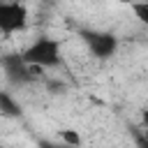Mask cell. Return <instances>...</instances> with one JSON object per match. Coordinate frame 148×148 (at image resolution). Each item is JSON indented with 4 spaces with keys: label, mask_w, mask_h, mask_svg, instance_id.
I'll return each mask as SVG.
<instances>
[{
    "label": "cell",
    "mask_w": 148,
    "mask_h": 148,
    "mask_svg": "<svg viewBox=\"0 0 148 148\" xmlns=\"http://www.w3.org/2000/svg\"><path fill=\"white\" fill-rule=\"evenodd\" d=\"M21 56L28 65H39V67L49 69V67L60 65L62 49H60V42L53 39V37H37L30 46H25L21 51Z\"/></svg>",
    "instance_id": "cell-1"
},
{
    "label": "cell",
    "mask_w": 148,
    "mask_h": 148,
    "mask_svg": "<svg viewBox=\"0 0 148 148\" xmlns=\"http://www.w3.org/2000/svg\"><path fill=\"white\" fill-rule=\"evenodd\" d=\"M0 65H2V69H5L7 81L14 83V86H25V83L39 79L42 72H44V67H39V65H28L21 53H9V56H5V58L0 60Z\"/></svg>",
    "instance_id": "cell-2"
},
{
    "label": "cell",
    "mask_w": 148,
    "mask_h": 148,
    "mask_svg": "<svg viewBox=\"0 0 148 148\" xmlns=\"http://www.w3.org/2000/svg\"><path fill=\"white\" fill-rule=\"evenodd\" d=\"M79 37L97 60H109L118 51V37L106 30H79Z\"/></svg>",
    "instance_id": "cell-3"
},
{
    "label": "cell",
    "mask_w": 148,
    "mask_h": 148,
    "mask_svg": "<svg viewBox=\"0 0 148 148\" xmlns=\"http://www.w3.org/2000/svg\"><path fill=\"white\" fill-rule=\"evenodd\" d=\"M30 12L23 2H0V32L14 35L28 28Z\"/></svg>",
    "instance_id": "cell-4"
},
{
    "label": "cell",
    "mask_w": 148,
    "mask_h": 148,
    "mask_svg": "<svg viewBox=\"0 0 148 148\" xmlns=\"http://www.w3.org/2000/svg\"><path fill=\"white\" fill-rule=\"evenodd\" d=\"M0 113H2V116H9V118H18V116H21L18 102H16L9 92H5V90H0Z\"/></svg>",
    "instance_id": "cell-5"
},
{
    "label": "cell",
    "mask_w": 148,
    "mask_h": 148,
    "mask_svg": "<svg viewBox=\"0 0 148 148\" xmlns=\"http://www.w3.org/2000/svg\"><path fill=\"white\" fill-rule=\"evenodd\" d=\"M58 139H60L65 146H69V148H81V143H83L79 130H72V127H62V130H58Z\"/></svg>",
    "instance_id": "cell-6"
},
{
    "label": "cell",
    "mask_w": 148,
    "mask_h": 148,
    "mask_svg": "<svg viewBox=\"0 0 148 148\" xmlns=\"http://www.w3.org/2000/svg\"><path fill=\"white\" fill-rule=\"evenodd\" d=\"M130 7H132V12H134V16H136L143 25H148V2H146V0H134Z\"/></svg>",
    "instance_id": "cell-7"
},
{
    "label": "cell",
    "mask_w": 148,
    "mask_h": 148,
    "mask_svg": "<svg viewBox=\"0 0 148 148\" xmlns=\"http://www.w3.org/2000/svg\"><path fill=\"white\" fill-rule=\"evenodd\" d=\"M39 148H69V146H65L62 141H60V143H53V141H44V139H42V141H39Z\"/></svg>",
    "instance_id": "cell-8"
},
{
    "label": "cell",
    "mask_w": 148,
    "mask_h": 148,
    "mask_svg": "<svg viewBox=\"0 0 148 148\" xmlns=\"http://www.w3.org/2000/svg\"><path fill=\"white\" fill-rule=\"evenodd\" d=\"M136 148H148V136L146 134H136Z\"/></svg>",
    "instance_id": "cell-9"
},
{
    "label": "cell",
    "mask_w": 148,
    "mask_h": 148,
    "mask_svg": "<svg viewBox=\"0 0 148 148\" xmlns=\"http://www.w3.org/2000/svg\"><path fill=\"white\" fill-rule=\"evenodd\" d=\"M141 123H143V134L148 136V109L141 113Z\"/></svg>",
    "instance_id": "cell-10"
},
{
    "label": "cell",
    "mask_w": 148,
    "mask_h": 148,
    "mask_svg": "<svg viewBox=\"0 0 148 148\" xmlns=\"http://www.w3.org/2000/svg\"><path fill=\"white\" fill-rule=\"evenodd\" d=\"M118 2H123V5H132L134 0H118Z\"/></svg>",
    "instance_id": "cell-11"
},
{
    "label": "cell",
    "mask_w": 148,
    "mask_h": 148,
    "mask_svg": "<svg viewBox=\"0 0 148 148\" xmlns=\"http://www.w3.org/2000/svg\"><path fill=\"white\" fill-rule=\"evenodd\" d=\"M146 2H148V0H146Z\"/></svg>",
    "instance_id": "cell-12"
}]
</instances>
